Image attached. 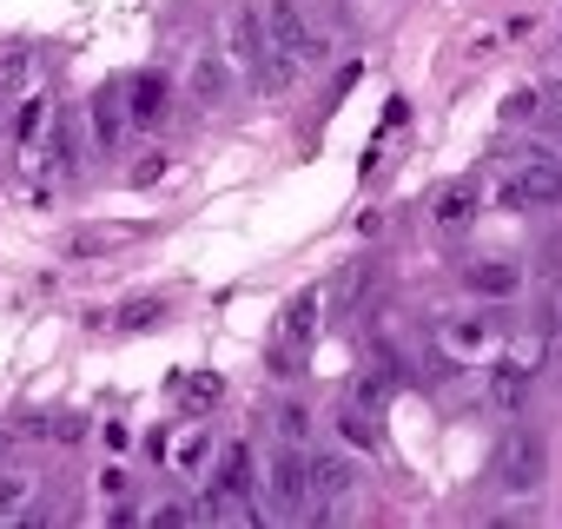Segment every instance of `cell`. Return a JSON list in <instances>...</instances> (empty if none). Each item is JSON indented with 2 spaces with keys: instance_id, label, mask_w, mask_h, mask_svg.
Returning <instances> with one entry per match:
<instances>
[{
  "instance_id": "cell-23",
  "label": "cell",
  "mask_w": 562,
  "mask_h": 529,
  "mask_svg": "<svg viewBox=\"0 0 562 529\" xmlns=\"http://www.w3.org/2000/svg\"><path fill=\"white\" fill-rule=\"evenodd\" d=\"M555 159H562V133H555Z\"/></svg>"
},
{
  "instance_id": "cell-7",
  "label": "cell",
  "mask_w": 562,
  "mask_h": 529,
  "mask_svg": "<svg viewBox=\"0 0 562 529\" xmlns=\"http://www.w3.org/2000/svg\"><path fill=\"white\" fill-rule=\"evenodd\" d=\"M225 47H232V67H245V74H258V67L271 60L265 21H258V14H232V21H225Z\"/></svg>"
},
{
  "instance_id": "cell-5",
  "label": "cell",
  "mask_w": 562,
  "mask_h": 529,
  "mask_svg": "<svg viewBox=\"0 0 562 529\" xmlns=\"http://www.w3.org/2000/svg\"><path fill=\"white\" fill-rule=\"evenodd\" d=\"M258 21H265V47H271V60H285V67L299 74V47L312 41V27H305V8H299V0H265V8H258Z\"/></svg>"
},
{
  "instance_id": "cell-14",
  "label": "cell",
  "mask_w": 562,
  "mask_h": 529,
  "mask_svg": "<svg viewBox=\"0 0 562 529\" xmlns=\"http://www.w3.org/2000/svg\"><path fill=\"white\" fill-rule=\"evenodd\" d=\"M358 470L345 457H312V496H351Z\"/></svg>"
},
{
  "instance_id": "cell-20",
  "label": "cell",
  "mask_w": 562,
  "mask_h": 529,
  "mask_svg": "<svg viewBox=\"0 0 562 529\" xmlns=\"http://www.w3.org/2000/svg\"><path fill=\"white\" fill-rule=\"evenodd\" d=\"M536 106H542V93H536V87H516V93L503 100V120H516V126H522V120H536Z\"/></svg>"
},
{
  "instance_id": "cell-13",
  "label": "cell",
  "mask_w": 562,
  "mask_h": 529,
  "mask_svg": "<svg viewBox=\"0 0 562 529\" xmlns=\"http://www.w3.org/2000/svg\"><path fill=\"white\" fill-rule=\"evenodd\" d=\"M437 225H443V232H470V225H476V185H450V192L437 199Z\"/></svg>"
},
{
  "instance_id": "cell-22",
  "label": "cell",
  "mask_w": 562,
  "mask_h": 529,
  "mask_svg": "<svg viewBox=\"0 0 562 529\" xmlns=\"http://www.w3.org/2000/svg\"><path fill=\"white\" fill-rule=\"evenodd\" d=\"M47 133V106L34 100V106H21V139H41Z\"/></svg>"
},
{
  "instance_id": "cell-1",
  "label": "cell",
  "mask_w": 562,
  "mask_h": 529,
  "mask_svg": "<svg viewBox=\"0 0 562 529\" xmlns=\"http://www.w3.org/2000/svg\"><path fill=\"white\" fill-rule=\"evenodd\" d=\"M496 489L503 496H536L542 483H549V437L542 430H529V424H516L503 443H496Z\"/></svg>"
},
{
  "instance_id": "cell-2",
  "label": "cell",
  "mask_w": 562,
  "mask_h": 529,
  "mask_svg": "<svg viewBox=\"0 0 562 529\" xmlns=\"http://www.w3.org/2000/svg\"><path fill=\"white\" fill-rule=\"evenodd\" d=\"M443 351L457 358V364H483V358H496L509 338H516V325H503L496 312H457V318H443Z\"/></svg>"
},
{
  "instance_id": "cell-19",
  "label": "cell",
  "mask_w": 562,
  "mask_h": 529,
  "mask_svg": "<svg viewBox=\"0 0 562 529\" xmlns=\"http://www.w3.org/2000/svg\"><path fill=\"white\" fill-rule=\"evenodd\" d=\"M166 318V299H133L126 312H120V325H133V331H153Z\"/></svg>"
},
{
  "instance_id": "cell-15",
  "label": "cell",
  "mask_w": 562,
  "mask_h": 529,
  "mask_svg": "<svg viewBox=\"0 0 562 529\" xmlns=\"http://www.w3.org/2000/svg\"><path fill=\"white\" fill-rule=\"evenodd\" d=\"M338 437H345V443H358L364 457H371V450H384V437H378V417H371V410H351V404L338 410Z\"/></svg>"
},
{
  "instance_id": "cell-18",
  "label": "cell",
  "mask_w": 562,
  "mask_h": 529,
  "mask_svg": "<svg viewBox=\"0 0 562 529\" xmlns=\"http://www.w3.org/2000/svg\"><path fill=\"white\" fill-rule=\"evenodd\" d=\"M192 87H199L205 106H218V100H225V74H218V60H199V67H192Z\"/></svg>"
},
{
  "instance_id": "cell-4",
  "label": "cell",
  "mask_w": 562,
  "mask_h": 529,
  "mask_svg": "<svg viewBox=\"0 0 562 529\" xmlns=\"http://www.w3.org/2000/svg\"><path fill=\"white\" fill-rule=\"evenodd\" d=\"M265 489H271V516H305L312 509V457L299 443H278V457L265 470Z\"/></svg>"
},
{
  "instance_id": "cell-17",
  "label": "cell",
  "mask_w": 562,
  "mask_h": 529,
  "mask_svg": "<svg viewBox=\"0 0 562 529\" xmlns=\"http://www.w3.org/2000/svg\"><path fill=\"white\" fill-rule=\"evenodd\" d=\"M278 443H305V430H312V417H305V404H278Z\"/></svg>"
},
{
  "instance_id": "cell-6",
  "label": "cell",
  "mask_w": 562,
  "mask_h": 529,
  "mask_svg": "<svg viewBox=\"0 0 562 529\" xmlns=\"http://www.w3.org/2000/svg\"><path fill=\"white\" fill-rule=\"evenodd\" d=\"M463 285H470V299H483V305L516 299V292H522V264H516V258H476L470 272H463Z\"/></svg>"
},
{
  "instance_id": "cell-12",
  "label": "cell",
  "mask_w": 562,
  "mask_h": 529,
  "mask_svg": "<svg viewBox=\"0 0 562 529\" xmlns=\"http://www.w3.org/2000/svg\"><path fill=\"white\" fill-rule=\"evenodd\" d=\"M126 126H133V120L120 113V87H100V93H93V133H100V146H120Z\"/></svg>"
},
{
  "instance_id": "cell-3",
  "label": "cell",
  "mask_w": 562,
  "mask_h": 529,
  "mask_svg": "<svg viewBox=\"0 0 562 529\" xmlns=\"http://www.w3.org/2000/svg\"><path fill=\"white\" fill-rule=\"evenodd\" d=\"M496 199H503L509 212L562 205V159L549 153V159H522V166H509V172H503V185H496Z\"/></svg>"
},
{
  "instance_id": "cell-11",
  "label": "cell",
  "mask_w": 562,
  "mask_h": 529,
  "mask_svg": "<svg viewBox=\"0 0 562 529\" xmlns=\"http://www.w3.org/2000/svg\"><path fill=\"white\" fill-rule=\"evenodd\" d=\"M212 489L251 503V450H245V443H225V450H218V463H212Z\"/></svg>"
},
{
  "instance_id": "cell-16",
  "label": "cell",
  "mask_w": 562,
  "mask_h": 529,
  "mask_svg": "<svg viewBox=\"0 0 562 529\" xmlns=\"http://www.w3.org/2000/svg\"><path fill=\"white\" fill-rule=\"evenodd\" d=\"M212 450H218V443H212V430H186V437H179V443H172L166 457H172V470L186 476V470H199V463H205Z\"/></svg>"
},
{
  "instance_id": "cell-8",
  "label": "cell",
  "mask_w": 562,
  "mask_h": 529,
  "mask_svg": "<svg viewBox=\"0 0 562 529\" xmlns=\"http://www.w3.org/2000/svg\"><path fill=\"white\" fill-rule=\"evenodd\" d=\"M529 391H536V364H529V358H509V364L490 371V404H496V410H522Z\"/></svg>"
},
{
  "instance_id": "cell-9",
  "label": "cell",
  "mask_w": 562,
  "mask_h": 529,
  "mask_svg": "<svg viewBox=\"0 0 562 529\" xmlns=\"http://www.w3.org/2000/svg\"><path fill=\"white\" fill-rule=\"evenodd\" d=\"M34 489H41V476H34V470H21V463H0V522H21V516H34Z\"/></svg>"
},
{
  "instance_id": "cell-10",
  "label": "cell",
  "mask_w": 562,
  "mask_h": 529,
  "mask_svg": "<svg viewBox=\"0 0 562 529\" xmlns=\"http://www.w3.org/2000/svg\"><path fill=\"white\" fill-rule=\"evenodd\" d=\"M120 93H126V120H133V126H159V120H166V80H159V74H139V80H126Z\"/></svg>"
},
{
  "instance_id": "cell-21",
  "label": "cell",
  "mask_w": 562,
  "mask_h": 529,
  "mask_svg": "<svg viewBox=\"0 0 562 529\" xmlns=\"http://www.w3.org/2000/svg\"><path fill=\"white\" fill-rule=\"evenodd\" d=\"M146 522H153V529H179V522H199V503H159Z\"/></svg>"
}]
</instances>
